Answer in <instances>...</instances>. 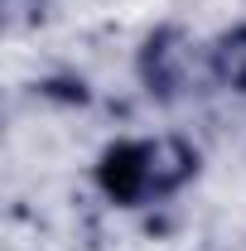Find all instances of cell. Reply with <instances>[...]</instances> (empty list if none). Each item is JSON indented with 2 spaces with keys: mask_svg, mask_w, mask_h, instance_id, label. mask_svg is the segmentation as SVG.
Segmentation results:
<instances>
[{
  "mask_svg": "<svg viewBox=\"0 0 246 251\" xmlns=\"http://www.w3.org/2000/svg\"><path fill=\"white\" fill-rule=\"evenodd\" d=\"M188 169H193V155L179 140H140V145H121L106 155L101 184L125 203H145V198H159L174 184H184Z\"/></svg>",
  "mask_w": 246,
  "mask_h": 251,
  "instance_id": "6da1fadb",
  "label": "cell"
}]
</instances>
